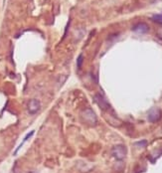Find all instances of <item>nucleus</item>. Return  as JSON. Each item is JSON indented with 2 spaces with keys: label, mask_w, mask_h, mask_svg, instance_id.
I'll use <instances>...</instances> for the list:
<instances>
[{
  "label": "nucleus",
  "mask_w": 162,
  "mask_h": 173,
  "mask_svg": "<svg viewBox=\"0 0 162 173\" xmlns=\"http://www.w3.org/2000/svg\"><path fill=\"white\" fill-rule=\"evenodd\" d=\"M152 19H153L154 21L162 24V14H156V15H154L153 17H152Z\"/></svg>",
  "instance_id": "8"
},
{
  "label": "nucleus",
  "mask_w": 162,
  "mask_h": 173,
  "mask_svg": "<svg viewBox=\"0 0 162 173\" xmlns=\"http://www.w3.org/2000/svg\"><path fill=\"white\" fill-rule=\"evenodd\" d=\"M81 117L83 121L90 126H95L97 123V116L92 108H86L81 113Z\"/></svg>",
  "instance_id": "1"
},
{
  "label": "nucleus",
  "mask_w": 162,
  "mask_h": 173,
  "mask_svg": "<svg viewBox=\"0 0 162 173\" xmlns=\"http://www.w3.org/2000/svg\"><path fill=\"white\" fill-rule=\"evenodd\" d=\"M95 101L97 102V105L101 108L102 111H107L110 108V103L107 102V101L105 98L104 96H101V93H97L95 96Z\"/></svg>",
  "instance_id": "5"
},
{
  "label": "nucleus",
  "mask_w": 162,
  "mask_h": 173,
  "mask_svg": "<svg viewBox=\"0 0 162 173\" xmlns=\"http://www.w3.org/2000/svg\"><path fill=\"white\" fill-rule=\"evenodd\" d=\"M147 144V141L146 140H143V141H139L136 143V145H139V146H146Z\"/></svg>",
  "instance_id": "9"
},
{
  "label": "nucleus",
  "mask_w": 162,
  "mask_h": 173,
  "mask_svg": "<svg viewBox=\"0 0 162 173\" xmlns=\"http://www.w3.org/2000/svg\"><path fill=\"white\" fill-rule=\"evenodd\" d=\"M127 154V149L124 145L122 144H117L112 147L111 149V155L114 156L116 160H124L126 157Z\"/></svg>",
  "instance_id": "2"
},
{
  "label": "nucleus",
  "mask_w": 162,
  "mask_h": 173,
  "mask_svg": "<svg viewBox=\"0 0 162 173\" xmlns=\"http://www.w3.org/2000/svg\"><path fill=\"white\" fill-rule=\"evenodd\" d=\"M162 116V112L160 111V108L158 107H153L151 108L148 112V116H147V118H148V121L150 122H156L158 121Z\"/></svg>",
  "instance_id": "4"
},
{
  "label": "nucleus",
  "mask_w": 162,
  "mask_h": 173,
  "mask_svg": "<svg viewBox=\"0 0 162 173\" xmlns=\"http://www.w3.org/2000/svg\"><path fill=\"white\" fill-rule=\"evenodd\" d=\"M40 107H41V103L37 98H32V100L28 102L27 108H28L29 113H31V115H35V113H37L39 111H40Z\"/></svg>",
  "instance_id": "3"
},
{
  "label": "nucleus",
  "mask_w": 162,
  "mask_h": 173,
  "mask_svg": "<svg viewBox=\"0 0 162 173\" xmlns=\"http://www.w3.org/2000/svg\"><path fill=\"white\" fill-rule=\"evenodd\" d=\"M132 31L137 34H146L149 31V26L146 23H138L132 28Z\"/></svg>",
  "instance_id": "6"
},
{
  "label": "nucleus",
  "mask_w": 162,
  "mask_h": 173,
  "mask_svg": "<svg viewBox=\"0 0 162 173\" xmlns=\"http://www.w3.org/2000/svg\"><path fill=\"white\" fill-rule=\"evenodd\" d=\"M84 56L83 55H80L78 57V59H77V67H78V69H81V67H82V64H83V62H84Z\"/></svg>",
  "instance_id": "7"
}]
</instances>
